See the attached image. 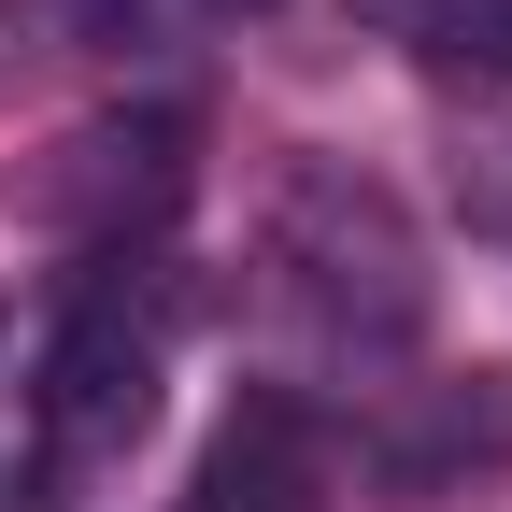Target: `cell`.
<instances>
[{
	"label": "cell",
	"mask_w": 512,
	"mask_h": 512,
	"mask_svg": "<svg viewBox=\"0 0 512 512\" xmlns=\"http://www.w3.org/2000/svg\"><path fill=\"white\" fill-rule=\"evenodd\" d=\"M171 256L157 242H100L57 271L43 328H29V370H15V413H29V456H43V498H72L86 470H114L128 441L157 427V384H171Z\"/></svg>",
	"instance_id": "obj_1"
},
{
	"label": "cell",
	"mask_w": 512,
	"mask_h": 512,
	"mask_svg": "<svg viewBox=\"0 0 512 512\" xmlns=\"http://www.w3.org/2000/svg\"><path fill=\"white\" fill-rule=\"evenodd\" d=\"M256 256H271V299H285L328 356H399V342L427 328V242H413V214L384 200L356 157H299V171L271 185Z\"/></svg>",
	"instance_id": "obj_2"
},
{
	"label": "cell",
	"mask_w": 512,
	"mask_h": 512,
	"mask_svg": "<svg viewBox=\"0 0 512 512\" xmlns=\"http://www.w3.org/2000/svg\"><path fill=\"white\" fill-rule=\"evenodd\" d=\"M356 15L427 57V72H470V86H512V0H356Z\"/></svg>",
	"instance_id": "obj_6"
},
{
	"label": "cell",
	"mask_w": 512,
	"mask_h": 512,
	"mask_svg": "<svg viewBox=\"0 0 512 512\" xmlns=\"http://www.w3.org/2000/svg\"><path fill=\"white\" fill-rule=\"evenodd\" d=\"M370 470L413 484V498L470 484V470H512V384H498V370H470V384H399V413L370 427Z\"/></svg>",
	"instance_id": "obj_5"
},
{
	"label": "cell",
	"mask_w": 512,
	"mask_h": 512,
	"mask_svg": "<svg viewBox=\"0 0 512 512\" xmlns=\"http://www.w3.org/2000/svg\"><path fill=\"white\" fill-rule=\"evenodd\" d=\"M0 512H43V456H29V413H15V384H0Z\"/></svg>",
	"instance_id": "obj_8"
},
{
	"label": "cell",
	"mask_w": 512,
	"mask_h": 512,
	"mask_svg": "<svg viewBox=\"0 0 512 512\" xmlns=\"http://www.w3.org/2000/svg\"><path fill=\"white\" fill-rule=\"evenodd\" d=\"M441 185H456V214H470V242H498V256H512V114L456 128V157H441Z\"/></svg>",
	"instance_id": "obj_7"
},
{
	"label": "cell",
	"mask_w": 512,
	"mask_h": 512,
	"mask_svg": "<svg viewBox=\"0 0 512 512\" xmlns=\"http://www.w3.org/2000/svg\"><path fill=\"white\" fill-rule=\"evenodd\" d=\"M342 498V441L313 399H285V384H242L200 484H185V512H328Z\"/></svg>",
	"instance_id": "obj_4"
},
{
	"label": "cell",
	"mask_w": 512,
	"mask_h": 512,
	"mask_svg": "<svg viewBox=\"0 0 512 512\" xmlns=\"http://www.w3.org/2000/svg\"><path fill=\"white\" fill-rule=\"evenodd\" d=\"M171 200H185V128H171V114H100V128H72L57 171H43V214L72 228L86 256H100V242H157Z\"/></svg>",
	"instance_id": "obj_3"
}]
</instances>
